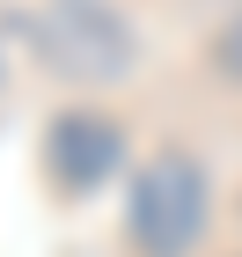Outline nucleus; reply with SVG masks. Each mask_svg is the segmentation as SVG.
<instances>
[{
  "label": "nucleus",
  "instance_id": "1",
  "mask_svg": "<svg viewBox=\"0 0 242 257\" xmlns=\"http://www.w3.org/2000/svg\"><path fill=\"white\" fill-rule=\"evenodd\" d=\"M205 228V169L183 147H161L154 162L132 184V213H125V235L140 242L147 257H183Z\"/></svg>",
  "mask_w": 242,
  "mask_h": 257
},
{
  "label": "nucleus",
  "instance_id": "2",
  "mask_svg": "<svg viewBox=\"0 0 242 257\" xmlns=\"http://www.w3.org/2000/svg\"><path fill=\"white\" fill-rule=\"evenodd\" d=\"M30 37L66 81H110L132 66V30L110 0H44L30 15Z\"/></svg>",
  "mask_w": 242,
  "mask_h": 257
},
{
  "label": "nucleus",
  "instance_id": "3",
  "mask_svg": "<svg viewBox=\"0 0 242 257\" xmlns=\"http://www.w3.org/2000/svg\"><path fill=\"white\" fill-rule=\"evenodd\" d=\"M44 169H52V184H66V191L103 184L118 169V125L103 118V110H59L52 133H44Z\"/></svg>",
  "mask_w": 242,
  "mask_h": 257
},
{
  "label": "nucleus",
  "instance_id": "4",
  "mask_svg": "<svg viewBox=\"0 0 242 257\" xmlns=\"http://www.w3.org/2000/svg\"><path fill=\"white\" fill-rule=\"evenodd\" d=\"M213 66H220L227 81H242V8L220 22V30H213Z\"/></svg>",
  "mask_w": 242,
  "mask_h": 257
}]
</instances>
